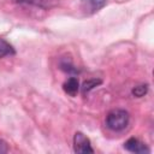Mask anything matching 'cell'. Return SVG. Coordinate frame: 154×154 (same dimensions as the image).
I'll list each match as a JSON object with an SVG mask.
<instances>
[{"label":"cell","mask_w":154,"mask_h":154,"mask_svg":"<svg viewBox=\"0 0 154 154\" xmlns=\"http://www.w3.org/2000/svg\"><path fill=\"white\" fill-rule=\"evenodd\" d=\"M129 113L125 109H112L106 117V125L112 131H122L129 124Z\"/></svg>","instance_id":"cell-1"},{"label":"cell","mask_w":154,"mask_h":154,"mask_svg":"<svg viewBox=\"0 0 154 154\" xmlns=\"http://www.w3.org/2000/svg\"><path fill=\"white\" fill-rule=\"evenodd\" d=\"M73 150L81 154L94 153V149L90 144V140L82 132H76L73 136Z\"/></svg>","instance_id":"cell-2"},{"label":"cell","mask_w":154,"mask_h":154,"mask_svg":"<svg viewBox=\"0 0 154 154\" xmlns=\"http://www.w3.org/2000/svg\"><path fill=\"white\" fill-rule=\"evenodd\" d=\"M124 148L126 150H129L131 153H136V154H144V153H149L150 152V149L143 142H141L140 140L134 138V137H131L128 141H125Z\"/></svg>","instance_id":"cell-3"},{"label":"cell","mask_w":154,"mask_h":154,"mask_svg":"<svg viewBox=\"0 0 154 154\" xmlns=\"http://www.w3.org/2000/svg\"><path fill=\"white\" fill-rule=\"evenodd\" d=\"M106 5V0H82V10L87 14H94Z\"/></svg>","instance_id":"cell-4"},{"label":"cell","mask_w":154,"mask_h":154,"mask_svg":"<svg viewBox=\"0 0 154 154\" xmlns=\"http://www.w3.org/2000/svg\"><path fill=\"white\" fill-rule=\"evenodd\" d=\"M63 89L66 94L71 95V96H75L79 89V83H78V79L76 77H70L63 85Z\"/></svg>","instance_id":"cell-5"},{"label":"cell","mask_w":154,"mask_h":154,"mask_svg":"<svg viewBox=\"0 0 154 154\" xmlns=\"http://www.w3.org/2000/svg\"><path fill=\"white\" fill-rule=\"evenodd\" d=\"M14 1L19 2V4L32 5V6L41 7V8H48V7H52L55 4V0H14Z\"/></svg>","instance_id":"cell-6"},{"label":"cell","mask_w":154,"mask_h":154,"mask_svg":"<svg viewBox=\"0 0 154 154\" xmlns=\"http://www.w3.org/2000/svg\"><path fill=\"white\" fill-rule=\"evenodd\" d=\"M14 53H16V51L12 47V45H10L6 40L0 38V58L7 57V55H13Z\"/></svg>","instance_id":"cell-7"},{"label":"cell","mask_w":154,"mask_h":154,"mask_svg":"<svg viewBox=\"0 0 154 154\" xmlns=\"http://www.w3.org/2000/svg\"><path fill=\"white\" fill-rule=\"evenodd\" d=\"M101 83V79H88V81H85L84 83H83V85H82V91H83V94H85V93H88V91H90L93 88H95L96 85H99Z\"/></svg>","instance_id":"cell-8"},{"label":"cell","mask_w":154,"mask_h":154,"mask_svg":"<svg viewBox=\"0 0 154 154\" xmlns=\"http://www.w3.org/2000/svg\"><path fill=\"white\" fill-rule=\"evenodd\" d=\"M147 91H148V85L141 84V85H137L132 89V95H135L136 97H142L147 94Z\"/></svg>","instance_id":"cell-9"},{"label":"cell","mask_w":154,"mask_h":154,"mask_svg":"<svg viewBox=\"0 0 154 154\" xmlns=\"http://www.w3.org/2000/svg\"><path fill=\"white\" fill-rule=\"evenodd\" d=\"M60 66H61V69H63L65 72H69V73H77V72H78V70H77V69H75L71 64L64 63V64H61Z\"/></svg>","instance_id":"cell-10"},{"label":"cell","mask_w":154,"mask_h":154,"mask_svg":"<svg viewBox=\"0 0 154 154\" xmlns=\"http://www.w3.org/2000/svg\"><path fill=\"white\" fill-rule=\"evenodd\" d=\"M7 152H8V146H7V143H6L4 140L0 138V154H5V153H7Z\"/></svg>","instance_id":"cell-11"}]
</instances>
